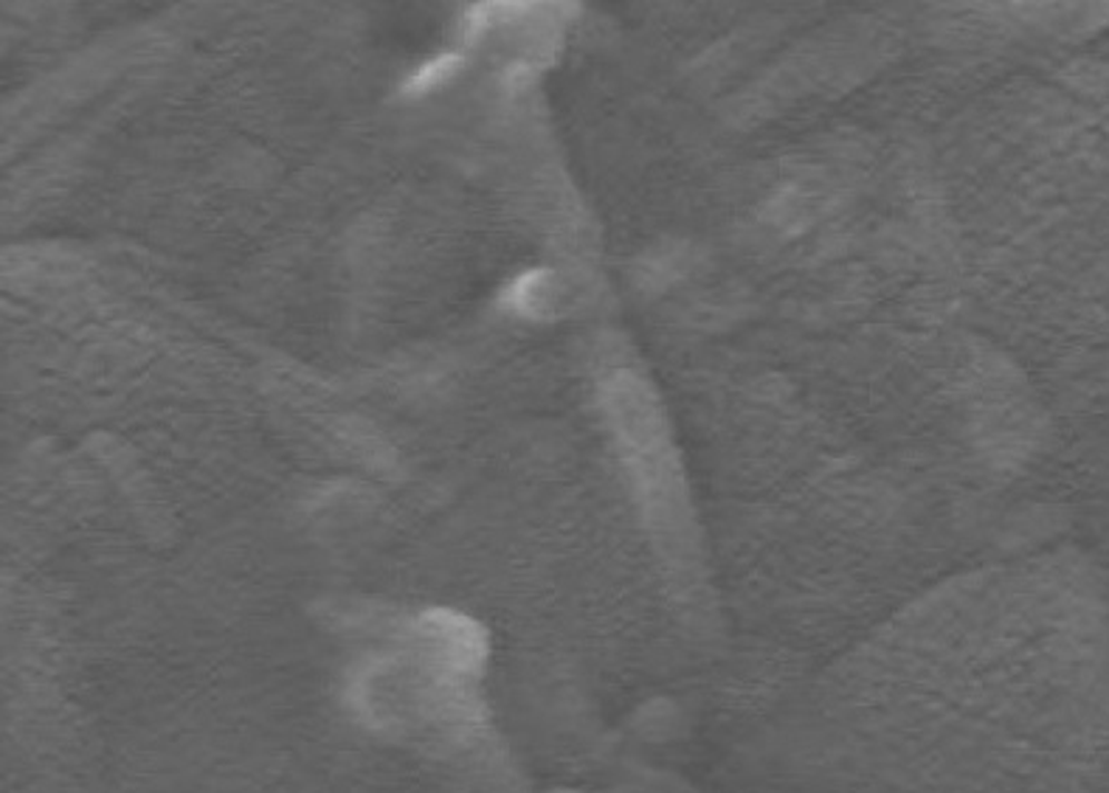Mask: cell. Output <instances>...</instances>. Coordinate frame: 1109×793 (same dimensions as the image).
<instances>
[{
  "label": "cell",
  "instance_id": "cell-1",
  "mask_svg": "<svg viewBox=\"0 0 1109 793\" xmlns=\"http://www.w3.org/2000/svg\"><path fill=\"white\" fill-rule=\"evenodd\" d=\"M463 62H465V57L459 51L439 53V57L422 62L420 68H415V71L406 77L403 94L406 96H422V94H428V90L439 88V85L446 82V79H451L454 74L463 68Z\"/></svg>",
  "mask_w": 1109,
  "mask_h": 793
}]
</instances>
